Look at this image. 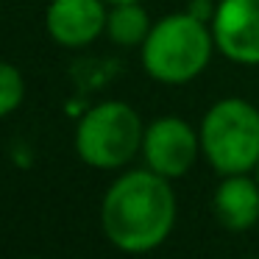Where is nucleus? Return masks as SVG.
<instances>
[{
	"label": "nucleus",
	"mask_w": 259,
	"mask_h": 259,
	"mask_svg": "<svg viewBox=\"0 0 259 259\" xmlns=\"http://www.w3.org/2000/svg\"><path fill=\"white\" fill-rule=\"evenodd\" d=\"M170 179L145 170H128L106 190L101 226L114 248L148 253L170 237L176 223V195Z\"/></svg>",
	"instance_id": "nucleus-1"
},
{
	"label": "nucleus",
	"mask_w": 259,
	"mask_h": 259,
	"mask_svg": "<svg viewBox=\"0 0 259 259\" xmlns=\"http://www.w3.org/2000/svg\"><path fill=\"white\" fill-rule=\"evenodd\" d=\"M212 51L218 48L209 23L190 12L167 14L151 25L142 42V67L153 81L187 84L206 70Z\"/></svg>",
	"instance_id": "nucleus-2"
},
{
	"label": "nucleus",
	"mask_w": 259,
	"mask_h": 259,
	"mask_svg": "<svg viewBox=\"0 0 259 259\" xmlns=\"http://www.w3.org/2000/svg\"><path fill=\"white\" fill-rule=\"evenodd\" d=\"M201 153L220 176L256 170L259 109L242 98H223L201 120Z\"/></svg>",
	"instance_id": "nucleus-3"
},
{
	"label": "nucleus",
	"mask_w": 259,
	"mask_h": 259,
	"mask_svg": "<svg viewBox=\"0 0 259 259\" xmlns=\"http://www.w3.org/2000/svg\"><path fill=\"white\" fill-rule=\"evenodd\" d=\"M142 117L123 101L92 106L75 128V151L81 162L98 170H117L142 151Z\"/></svg>",
	"instance_id": "nucleus-4"
},
{
	"label": "nucleus",
	"mask_w": 259,
	"mask_h": 259,
	"mask_svg": "<svg viewBox=\"0 0 259 259\" xmlns=\"http://www.w3.org/2000/svg\"><path fill=\"white\" fill-rule=\"evenodd\" d=\"M201 153V137L187 120L167 114L145 125L142 156L153 173L164 179H179L195 164Z\"/></svg>",
	"instance_id": "nucleus-5"
},
{
	"label": "nucleus",
	"mask_w": 259,
	"mask_h": 259,
	"mask_svg": "<svg viewBox=\"0 0 259 259\" xmlns=\"http://www.w3.org/2000/svg\"><path fill=\"white\" fill-rule=\"evenodd\" d=\"M214 48L237 64H259V0H220L212 17Z\"/></svg>",
	"instance_id": "nucleus-6"
},
{
	"label": "nucleus",
	"mask_w": 259,
	"mask_h": 259,
	"mask_svg": "<svg viewBox=\"0 0 259 259\" xmlns=\"http://www.w3.org/2000/svg\"><path fill=\"white\" fill-rule=\"evenodd\" d=\"M106 0H51L45 12V28L59 45L84 48L106 34Z\"/></svg>",
	"instance_id": "nucleus-7"
},
{
	"label": "nucleus",
	"mask_w": 259,
	"mask_h": 259,
	"mask_svg": "<svg viewBox=\"0 0 259 259\" xmlns=\"http://www.w3.org/2000/svg\"><path fill=\"white\" fill-rule=\"evenodd\" d=\"M214 218L229 231H248L259 220V181L248 173L223 176L212 198Z\"/></svg>",
	"instance_id": "nucleus-8"
},
{
	"label": "nucleus",
	"mask_w": 259,
	"mask_h": 259,
	"mask_svg": "<svg viewBox=\"0 0 259 259\" xmlns=\"http://www.w3.org/2000/svg\"><path fill=\"white\" fill-rule=\"evenodd\" d=\"M151 31V20L142 3H114L106 17V34L114 45H142Z\"/></svg>",
	"instance_id": "nucleus-9"
},
{
	"label": "nucleus",
	"mask_w": 259,
	"mask_h": 259,
	"mask_svg": "<svg viewBox=\"0 0 259 259\" xmlns=\"http://www.w3.org/2000/svg\"><path fill=\"white\" fill-rule=\"evenodd\" d=\"M23 95H25L23 73L14 64L0 62V117H9L23 103Z\"/></svg>",
	"instance_id": "nucleus-10"
},
{
	"label": "nucleus",
	"mask_w": 259,
	"mask_h": 259,
	"mask_svg": "<svg viewBox=\"0 0 259 259\" xmlns=\"http://www.w3.org/2000/svg\"><path fill=\"white\" fill-rule=\"evenodd\" d=\"M214 9H218V3H212V0H192L187 12H190L192 17H198V20H203V23H209V25H212Z\"/></svg>",
	"instance_id": "nucleus-11"
},
{
	"label": "nucleus",
	"mask_w": 259,
	"mask_h": 259,
	"mask_svg": "<svg viewBox=\"0 0 259 259\" xmlns=\"http://www.w3.org/2000/svg\"><path fill=\"white\" fill-rule=\"evenodd\" d=\"M109 6H114V3H142V0H106Z\"/></svg>",
	"instance_id": "nucleus-12"
},
{
	"label": "nucleus",
	"mask_w": 259,
	"mask_h": 259,
	"mask_svg": "<svg viewBox=\"0 0 259 259\" xmlns=\"http://www.w3.org/2000/svg\"><path fill=\"white\" fill-rule=\"evenodd\" d=\"M256 181H259V164H256Z\"/></svg>",
	"instance_id": "nucleus-13"
},
{
	"label": "nucleus",
	"mask_w": 259,
	"mask_h": 259,
	"mask_svg": "<svg viewBox=\"0 0 259 259\" xmlns=\"http://www.w3.org/2000/svg\"><path fill=\"white\" fill-rule=\"evenodd\" d=\"M251 259H256V256H251Z\"/></svg>",
	"instance_id": "nucleus-14"
}]
</instances>
